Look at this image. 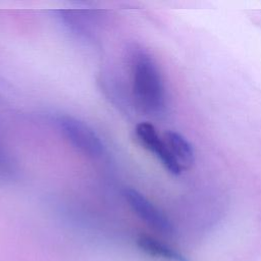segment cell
I'll use <instances>...</instances> for the list:
<instances>
[{"label": "cell", "instance_id": "1", "mask_svg": "<svg viewBox=\"0 0 261 261\" xmlns=\"http://www.w3.org/2000/svg\"><path fill=\"white\" fill-rule=\"evenodd\" d=\"M133 92L140 108L150 114H161L166 106L163 80L153 58L145 52L133 56Z\"/></svg>", "mask_w": 261, "mask_h": 261}, {"label": "cell", "instance_id": "4", "mask_svg": "<svg viewBox=\"0 0 261 261\" xmlns=\"http://www.w3.org/2000/svg\"><path fill=\"white\" fill-rule=\"evenodd\" d=\"M136 136L147 150L156 155L168 172L174 175L181 172V166L170 152L165 141H162L159 137L153 124L149 122H140L136 126Z\"/></svg>", "mask_w": 261, "mask_h": 261}, {"label": "cell", "instance_id": "5", "mask_svg": "<svg viewBox=\"0 0 261 261\" xmlns=\"http://www.w3.org/2000/svg\"><path fill=\"white\" fill-rule=\"evenodd\" d=\"M137 244L145 254L162 261H191L178 249L149 234H141L137 240Z\"/></svg>", "mask_w": 261, "mask_h": 261}, {"label": "cell", "instance_id": "2", "mask_svg": "<svg viewBox=\"0 0 261 261\" xmlns=\"http://www.w3.org/2000/svg\"><path fill=\"white\" fill-rule=\"evenodd\" d=\"M57 124L63 137L81 153L93 159L102 157L105 147L90 125L70 115L59 116Z\"/></svg>", "mask_w": 261, "mask_h": 261}, {"label": "cell", "instance_id": "6", "mask_svg": "<svg viewBox=\"0 0 261 261\" xmlns=\"http://www.w3.org/2000/svg\"><path fill=\"white\" fill-rule=\"evenodd\" d=\"M165 143L181 168L190 167L193 164L195 159L193 147L182 135L172 130L167 132L165 134Z\"/></svg>", "mask_w": 261, "mask_h": 261}, {"label": "cell", "instance_id": "3", "mask_svg": "<svg viewBox=\"0 0 261 261\" xmlns=\"http://www.w3.org/2000/svg\"><path fill=\"white\" fill-rule=\"evenodd\" d=\"M123 195L132 210L152 229L164 237L174 236L175 229L169 218L143 194L129 188L124 190Z\"/></svg>", "mask_w": 261, "mask_h": 261}]
</instances>
